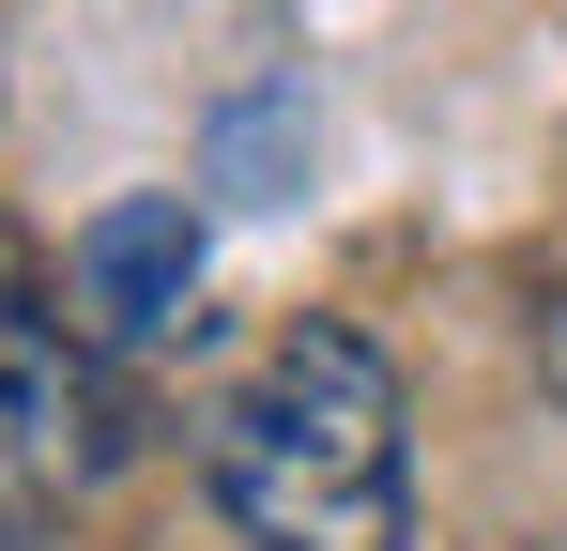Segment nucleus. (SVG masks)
<instances>
[{"label":"nucleus","instance_id":"nucleus-1","mask_svg":"<svg viewBox=\"0 0 567 551\" xmlns=\"http://www.w3.org/2000/svg\"><path fill=\"white\" fill-rule=\"evenodd\" d=\"M399 367L353 322H291L199 414V490L246 551H414V445Z\"/></svg>","mask_w":567,"mask_h":551},{"label":"nucleus","instance_id":"nucleus-2","mask_svg":"<svg viewBox=\"0 0 567 551\" xmlns=\"http://www.w3.org/2000/svg\"><path fill=\"white\" fill-rule=\"evenodd\" d=\"M107 475H123V398L93 337L47 306H0V551H47Z\"/></svg>","mask_w":567,"mask_h":551},{"label":"nucleus","instance_id":"nucleus-3","mask_svg":"<svg viewBox=\"0 0 567 551\" xmlns=\"http://www.w3.org/2000/svg\"><path fill=\"white\" fill-rule=\"evenodd\" d=\"M199 261H215L199 199H107L93 230L62 246L78 337H93V353H169V337L199 322Z\"/></svg>","mask_w":567,"mask_h":551},{"label":"nucleus","instance_id":"nucleus-4","mask_svg":"<svg viewBox=\"0 0 567 551\" xmlns=\"http://www.w3.org/2000/svg\"><path fill=\"white\" fill-rule=\"evenodd\" d=\"M199 169H215V199H246V215H277L291 184H307V92H230L215 107V138H199Z\"/></svg>","mask_w":567,"mask_h":551},{"label":"nucleus","instance_id":"nucleus-5","mask_svg":"<svg viewBox=\"0 0 567 551\" xmlns=\"http://www.w3.org/2000/svg\"><path fill=\"white\" fill-rule=\"evenodd\" d=\"M0 306H47V246H31L16 215H0Z\"/></svg>","mask_w":567,"mask_h":551}]
</instances>
